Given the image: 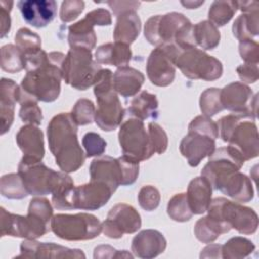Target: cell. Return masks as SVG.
<instances>
[{
    "label": "cell",
    "instance_id": "6da1fadb",
    "mask_svg": "<svg viewBox=\"0 0 259 259\" xmlns=\"http://www.w3.org/2000/svg\"><path fill=\"white\" fill-rule=\"evenodd\" d=\"M77 123L71 113H59L48 124L49 147L56 164L66 173L77 171L86 158L77 138Z\"/></svg>",
    "mask_w": 259,
    "mask_h": 259
},
{
    "label": "cell",
    "instance_id": "7a4b0ae2",
    "mask_svg": "<svg viewBox=\"0 0 259 259\" xmlns=\"http://www.w3.org/2000/svg\"><path fill=\"white\" fill-rule=\"evenodd\" d=\"M144 34L156 48L166 45L176 46L180 50L196 48L192 23L178 12L151 16L145 24Z\"/></svg>",
    "mask_w": 259,
    "mask_h": 259
},
{
    "label": "cell",
    "instance_id": "3957f363",
    "mask_svg": "<svg viewBox=\"0 0 259 259\" xmlns=\"http://www.w3.org/2000/svg\"><path fill=\"white\" fill-rule=\"evenodd\" d=\"M65 57L61 52L50 53L47 62L26 72L20 84L21 91L37 101H55L61 91L62 64Z\"/></svg>",
    "mask_w": 259,
    "mask_h": 259
},
{
    "label": "cell",
    "instance_id": "277c9868",
    "mask_svg": "<svg viewBox=\"0 0 259 259\" xmlns=\"http://www.w3.org/2000/svg\"><path fill=\"white\" fill-rule=\"evenodd\" d=\"M94 94L97 101L95 111L96 124L105 132L114 131L124 115V109L113 87V74L108 69H102L94 84Z\"/></svg>",
    "mask_w": 259,
    "mask_h": 259
},
{
    "label": "cell",
    "instance_id": "5b68a950",
    "mask_svg": "<svg viewBox=\"0 0 259 259\" xmlns=\"http://www.w3.org/2000/svg\"><path fill=\"white\" fill-rule=\"evenodd\" d=\"M101 70L91 51L85 48H71L62 64L63 79L77 90H86L94 85Z\"/></svg>",
    "mask_w": 259,
    "mask_h": 259
},
{
    "label": "cell",
    "instance_id": "8992f818",
    "mask_svg": "<svg viewBox=\"0 0 259 259\" xmlns=\"http://www.w3.org/2000/svg\"><path fill=\"white\" fill-rule=\"evenodd\" d=\"M51 230L63 240L85 241L98 237L102 226L100 221L90 213H58L51 220Z\"/></svg>",
    "mask_w": 259,
    "mask_h": 259
},
{
    "label": "cell",
    "instance_id": "52a82bcc",
    "mask_svg": "<svg viewBox=\"0 0 259 259\" xmlns=\"http://www.w3.org/2000/svg\"><path fill=\"white\" fill-rule=\"evenodd\" d=\"M174 64L189 79L213 81L223 74L222 63L197 48L179 50Z\"/></svg>",
    "mask_w": 259,
    "mask_h": 259
},
{
    "label": "cell",
    "instance_id": "ba28073f",
    "mask_svg": "<svg viewBox=\"0 0 259 259\" xmlns=\"http://www.w3.org/2000/svg\"><path fill=\"white\" fill-rule=\"evenodd\" d=\"M206 211L208 215L227 223L231 229H236L240 234L251 235L257 231V213L252 208L238 202L217 197L211 200Z\"/></svg>",
    "mask_w": 259,
    "mask_h": 259
},
{
    "label": "cell",
    "instance_id": "9c48e42d",
    "mask_svg": "<svg viewBox=\"0 0 259 259\" xmlns=\"http://www.w3.org/2000/svg\"><path fill=\"white\" fill-rule=\"evenodd\" d=\"M118 141L123 156L134 161H145L155 153L150 136L141 119H126L120 125Z\"/></svg>",
    "mask_w": 259,
    "mask_h": 259
},
{
    "label": "cell",
    "instance_id": "30bf717a",
    "mask_svg": "<svg viewBox=\"0 0 259 259\" xmlns=\"http://www.w3.org/2000/svg\"><path fill=\"white\" fill-rule=\"evenodd\" d=\"M50 221L39 214L28 210L27 215H19L0 208L1 236H12L35 240L49 232Z\"/></svg>",
    "mask_w": 259,
    "mask_h": 259
},
{
    "label": "cell",
    "instance_id": "8fae6325",
    "mask_svg": "<svg viewBox=\"0 0 259 259\" xmlns=\"http://www.w3.org/2000/svg\"><path fill=\"white\" fill-rule=\"evenodd\" d=\"M18 174L30 195L52 194L61 182L65 172H56L40 162H22L18 165Z\"/></svg>",
    "mask_w": 259,
    "mask_h": 259
},
{
    "label": "cell",
    "instance_id": "7c38bea8",
    "mask_svg": "<svg viewBox=\"0 0 259 259\" xmlns=\"http://www.w3.org/2000/svg\"><path fill=\"white\" fill-rule=\"evenodd\" d=\"M179 48L166 45L154 49L147 61V75L152 84L159 87L169 86L175 78V58Z\"/></svg>",
    "mask_w": 259,
    "mask_h": 259
},
{
    "label": "cell",
    "instance_id": "4fadbf2b",
    "mask_svg": "<svg viewBox=\"0 0 259 259\" xmlns=\"http://www.w3.org/2000/svg\"><path fill=\"white\" fill-rule=\"evenodd\" d=\"M112 190L105 183L91 181L74 186L66 200V209L96 210L105 205L111 197Z\"/></svg>",
    "mask_w": 259,
    "mask_h": 259
},
{
    "label": "cell",
    "instance_id": "5bb4252c",
    "mask_svg": "<svg viewBox=\"0 0 259 259\" xmlns=\"http://www.w3.org/2000/svg\"><path fill=\"white\" fill-rule=\"evenodd\" d=\"M258 95L241 82H233L221 89V103L224 109L255 119Z\"/></svg>",
    "mask_w": 259,
    "mask_h": 259
},
{
    "label": "cell",
    "instance_id": "9a60e30c",
    "mask_svg": "<svg viewBox=\"0 0 259 259\" xmlns=\"http://www.w3.org/2000/svg\"><path fill=\"white\" fill-rule=\"evenodd\" d=\"M103 234L111 239H119L123 234L137 232L142 226L140 213L126 203H117L110 208L106 220L101 224Z\"/></svg>",
    "mask_w": 259,
    "mask_h": 259
},
{
    "label": "cell",
    "instance_id": "2e32d148",
    "mask_svg": "<svg viewBox=\"0 0 259 259\" xmlns=\"http://www.w3.org/2000/svg\"><path fill=\"white\" fill-rule=\"evenodd\" d=\"M244 162L240 154L232 147L219 148L209 156L207 164L201 170V176L206 178L214 189L221 179L233 172L239 171Z\"/></svg>",
    "mask_w": 259,
    "mask_h": 259
},
{
    "label": "cell",
    "instance_id": "e0dca14e",
    "mask_svg": "<svg viewBox=\"0 0 259 259\" xmlns=\"http://www.w3.org/2000/svg\"><path fill=\"white\" fill-rule=\"evenodd\" d=\"M244 161L253 159L259 154V138L257 125L253 118L242 117L233 128L228 142Z\"/></svg>",
    "mask_w": 259,
    "mask_h": 259
},
{
    "label": "cell",
    "instance_id": "ac0fdd59",
    "mask_svg": "<svg viewBox=\"0 0 259 259\" xmlns=\"http://www.w3.org/2000/svg\"><path fill=\"white\" fill-rule=\"evenodd\" d=\"M180 153L191 167L199 165L202 159L209 157L215 150V140L207 135L188 131L179 146Z\"/></svg>",
    "mask_w": 259,
    "mask_h": 259
},
{
    "label": "cell",
    "instance_id": "d6986e66",
    "mask_svg": "<svg viewBox=\"0 0 259 259\" xmlns=\"http://www.w3.org/2000/svg\"><path fill=\"white\" fill-rule=\"evenodd\" d=\"M85 258L79 249H69L54 243H39L26 239L20 245V254L17 258Z\"/></svg>",
    "mask_w": 259,
    "mask_h": 259
},
{
    "label": "cell",
    "instance_id": "ffe728a7",
    "mask_svg": "<svg viewBox=\"0 0 259 259\" xmlns=\"http://www.w3.org/2000/svg\"><path fill=\"white\" fill-rule=\"evenodd\" d=\"M17 7L23 19L36 28L47 26L57 14V2L54 0H21Z\"/></svg>",
    "mask_w": 259,
    "mask_h": 259
},
{
    "label": "cell",
    "instance_id": "44dd1931",
    "mask_svg": "<svg viewBox=\"0 0 259 259\" xmlns=\"http://www.w3.org/2000/svg\"><path fill=\"white\" fill-rule=\"evenodd\" d=\"M90 180L105 183L114 192L119 185H122L123 172L120 162L109 156L94 159L90 164Z\"/></svg>",
    "mask_w": 259,
    "mask_h": 259
},
{
    "label": "cell",
    "instance_id": "7402d4cb",
    "mask_svg": "<svg viewBox=\"0 0 259 259\" xmlns=\"http://www.w3.org/2000/svg\"><path fill=\"white\" fill-rule=\"evenodd\" d=\"M16 143L23 153L22 162H40L45 155L44 134L33 124H25L16 134Z\"/></svg>",
    "mask_w": 259,
    "mask_h": 259
},
{
    "label": "cell",
    "instance_id": "603a6c76",
    "mask_svg": "<svg viewBox=\"0 0 259 259\" xmlns=\"http://www.w3.org/2000/svg\"><path fill=\"white\" fill-rule=\"evenodd\" d=\"M167 242L162 233L157 230H144L136 235L132 241V251L135 256L151 259L162 254Z\"/></svg>",
    "mask_w": 259,
    "mask_h": 259
},
{
    "label": "cell",
    "instance_id": "cb8c5ba5",
    "mask_svg": "<svg viewBox=\"0 0 259 259\" xmlns=\"http://www.w3.org/2000/svg\"><path fill=\"white\" fill-rule=\"evenodd\" d=\"M214 189L221 190L224 194L239 202H248L254 197V190L251 180L243 173L236 171L221 179Z\"/></svg>",
    "mask_w": 259,
    "mask_h": 259
},
{
    "label": "cell",
    "instance_id": "d4e9b609",
    "mask_svg": "<svg viewBox=\"0 0 259 259\" xmlns=\"http://www.w3.org/2000/svg\"><path fill=\"white\" fill-rule=\"evenodd\" d=\"M20 87L11 79L2 78L0 84L1 135L9 131L14 119V106L18 102Z\"/></svg>",
    "mask_w": 259,
    "mask_h": 259
},
{
    "label": "cell",
    "instance_id": "484cf974",
    "mask_svg": "<svg viewBox=\"0 0 259 259\" xmlns=\"http://www.w3.org/2000/svg\"><path fill=\"white\" fill-rule=\"evenodd\" d=\"M212 187L203 176L192 179L187 187L186 197L193 214L205 212L211 202Z\"/></svg>",
    "mask_w": 259,
    "mask_h": 259
},
{
    "label": "cell",
    "instance_id": "4316f807",
    "mask_svg": "<svg viewBox=\"0 0 259 259\" xmlns=\"http://www.w3.org/2000/svg\"><path fill=\"white\" fill-rule=\"evenodd\" d=\"M145 76L137 69L120 67L113 74V87L116 93L123 97L136 95L144 84Z\"/></svg>",
    "mask_w": 259,
    "mask_h": 259
},
{
    "label": "cell",
    "instance_id": "83f0119b",
    "mask_svg": "<svg viewBox=\"0 0 259 259\" xmlns=\"http://www.w3.org/2000/svg\"><path fill=\"white\" fill-rule=\"evenodd\" d=\"M141 31V19L136 11H127L116 16V24L113 30L115 42L131 46Z\"/></svg>",
    "mask_w": 259,
    "mask_h": 259
},
{
    "label": "cell",
    "instance_id": "f1b7e54d",
    "mask_svg": "<svg viewBox=\"0 0 259 259\" xmlns=\"http://www.w3.org/2000/svg\"><path fill=\"white\" fill-rule=\"evenodd\" d=\"M132 59V51L128 46L120 42H107L97 48L95 61L98 64L125 67Z\"/></svg>",
    "mask_w": 259,
    "mask_h": 259
},
{
    "label": "cell",
    "instance_id": "f546056e",
    "mask_svg": "<svg viewBox=\"0 0 259 259\" xmlns=\"http://www.w3.org/2000/svg\"><path fill=\"white\" fill-rule=\"evenodd\" d=\"M95 24L87 16L78 22L72 24L68 28V41L71 48L94 49L96 45V34L94 31Z\"/></svg>",
    "mask_w": 259,
    "mask_h": 259
},
{
    "label": "cell",
    "instance_id": "4dcf8cb0",
    "mask_svg": "<svg viewBox=\"0 0 259 259\" xmlns=\"http://www.w3.org/2000/svg\"><path fill=\"white\" fill-rule=\"evenodd\" d=\"M259 3H254L248 10L237 17L233 24V34L239 39H251L259 32Z\"/></svg>",
    "mask_w": 259,
    "mask_h": 259
},
{
    "label": "cell",
    "instance_id": "1f68e13d",
    "mask_svg": "<svg viewBox=\"0 0 259 259\" xmlns=\"http://www.w3.org/2000/svg\"><path fill=\"white\" fill-rule=\"evenodd\" d=\"M127 111L132 116L141 120L157 118L158 100L156 95L148 91H141L132 99Z\"/></svg>",
    "mask_w": 259,
    "mask_h": 259
},
{
    "label": "cell",
    "instance_id": "d6a6232c",
    "mask_svg": "<svg viewBox=\"0 0 259 259\" xmlns=\"http://www.w3.org/2000/svg\"><path fill=\"white\" fill-rule=\"evenodd\" d=\"M230 230L231 227L227 223L207 214L196 222L194 235L200 242L208 244L218 239L222 234L228 233Z\"/></svg>",
    "mask_w": 259,
    "mask_h": 259
},
{
    "label": "cell",
    "instance_id": "836d02e7",
    "mask_svg": "<svg viewBox=\"0 0 259 259\" xmlns=\"http://www.w3.org/2000/svg\"><path fill=\"white\" fill-rule=\"evenodd\" d=\"M193 36L196 46H199L202 50L215 49L221 39L218 27L209 20H203L193 25Z\"/></svg>",
    "mask_w": 259,
    "mask_h": 259
},
{
    "label": "cell",
    "instance_id": "e575fe53",
    "mask_svg": "<svg viewBox=\"0 0 259 259\" xmlns=\"http://www.w3.org/2000/svg\"><path fill=\"white\" fill-rule=\"evenodd\" d=\"M18 102L20 103L19 117L27 124L39 125L42 121L41 109L37 105V100L32 96L27 95L20 89Z\"/></svg>",
    "mask_w": 259,
    "mask_h": 259
},
{
    "label": "cell",
    "instance_id": "d590c367",
    "mask_svg": "<svg viewBox=\"0 0 259 259\" xmlns=\"http://www.w3.org/2000/svg\"><path fill=\"white\" fill-rule=\"evenodd\" d=\"M237 9V1H213L208 10L209 21L217 27L224 26L232 19Z\"/></svg>",
    "mask_w": 259,
    "mask_h": 259
},
{
    "label": "cell",
    "instance_id": "8d00e7d4",
    "mask_svg": "<svg viewBox=\"0 0 259 259\" xmlns=\"http://www.w3.org/2000/svg\"><path fill=\"white\" fill-rule=\"evenodd\" d=\"M255 251V245L243 237L231 238L225 245H222V258L239 259L249 256Z\"/></svg>",
    "mask_w": 259,
    "mask_h": 259
},
{
    "label": "cell",
    "instance_id": "74e56055",
    "mask_svg": "<svg viewBox=\"0 0 259 259\" xmlns=\"http://www.w3.org/2000/svg\"><path fill=\"white\" fill-rule=\"evenodd\" d=\"M1 194L9 199H22L28 195L22 178L17 173L3 175L0 182Z\"/></svg>",
    "mask_w": 259,
    "mask_h": 259
},
{
    "label": "cell",
    "instance_id": "f35d334b",
    "mask_svg": "<svg viewBox=\"0 0 259 259\" xmlns=\"http://www.w3.org/2000/svg\"><path fill=\"white\" fill-rule=\"evenodd\" d=\"M1 69L8 73H17L24 69L22 52L14 45H5L1 48Z\"/></svg>",
    "mask_w": 259,
    "mask_h": 259
},
{
    "label": "cell",
    "instance_id": "ab89813d",
    "mask_svg": "<svg viewBox=\"0 0 259 259\" xmlns=\"http://www.w3.org/2000/svg\"><path fill=\"white\" fill-rule=\"evenodd\" d=\"M167 212L170 219L176 222L189 221L193 213L188 205L186 193L175 194L168 202Z\"/></svg>",
    "mask_w": 259,
    "mask_h": 259
},
{
    "label": "cell",
    "instance_id": "60d3db41",
    "mask_svg": "<svg viewBox=\"0 0 259 259\" xmlns=\"http://www.w3.org/2000/svg\"><path fill=\"white\" fill-rule=\"evenodd\" d=\"M15 44L22 52L23 56L33 54L41 50V39L39 35L26 27H22L16 32Z\"/></svg>",
    "mask_w": 259,
    "mask_h": 259
},
{
    "label": "cell",
    "instance_id": "b9f144b4",
    "mask_svg": "<svg viewBox=\"0 0 259 259\" xmlns=\"http://www.w3.org/2000/svg\"><path fill=\"white\" fill-rule=\"evenodd\" d=\"M199 105L201 112L207 117L222 111L224 108L221 103V89L213 87L203 91L200 95Z\"/></svg>",
    "mask_w": 259,
    "mask_h": 259
},
{
    "label": "cell",
    "instance_id": "7bdbcfd3",
    "mask_svg": "<svg viewBox=\"0 0 259 259\" xmlns=\"http://www.w3.org/2000/svg\"><path fill=\"white\" fill-rule=\"evenodd\" d=\"M95 106L89 99H79L71 112V116L77 125H86L93 121L95 117Z\"/></svg>",
    "mask_w": 259,
    "mask_h": 259
},
{
    "label": "cell",
    "instance_id": "ee69618b",
    "mask_svg": "<svg viewBox=\"0 0 259 259\" xmlns=\"http://www.w3.org/2000/svg\"><path fill=\"white\" fill-rule=\"evenodd\" d=\"M160 199L161 196L159 190L152 185L143 186L138 194L140 206L147 211H152L156 209L159 206Z\"/></svg>",
    "mask_w": 259,
    "mask_h": 259
},
{
    "label": "cell",
    "instance_id": "f6af8a7d",
    "mask_svg": "<svg viewBox=\"0 0 259 259\" xmlns=\"http://www.w3.org/2000/svg\"><path fill=\"white\" fill-rule=\"evenodd\" d=\"M188 131L207 135L214 140L219 138L218 124L210 117L205 115H198L193 118L188 125Z\"/></svg>",
    "mask_w": 259,
    "mask_h": 259
},
{
    "label": "cell",
    "instance_id": "bcb514c9",
    "mask_svg": "<svg viewBox=\"0 0 259 259\" xmlns=\"http://www.w3.org/2000/svg\"><path fill=\"white\" fill-rule=\"evenodd\" d=\"M82 144L86 151V157L101 156L106 149V142L96 133L89 132L84 135Z\"/></svg>",
    "mask_w": 259,
    "mask_h": 259
},
{
    "label": "cell",
    "instance_id": "7dc6e473",
    "mask_svg": "<svg viewBox=\"0 0 259 259\" xmlns=\"http://www.w3.org/2000/svg\"><path fill=\"white\" fill-rule=\"evenodd\" d=\"M148 134L153 144L155 153L163 154L168 147V137L163 127L156 122H150L148 124Z\"/></svg>",
    "mask_w": 259,
    "mask_h": 259
},
{
    "label": "cell",
    "instance_id": "c3c4849f",
    "mask_svg": "<svg viewBox=\"0 0 259 259\" xmlns=\"http://www.w3.org/2000/svg\"><path fill=\"white\" fill-rule=\"evenodd\" d=\"M85 6L84 1L80 0H66L62 3L60 10V18L63 22H70L75 20L83 11Z\"/></svg>",
    "mask_w": 259,
    "mask_h": 259
},
{
    "label": "cell",
    "instance_id": "681fc988",
    "mask_svg": "<svg viewBox=\"0 0 259 259\" xmlns=\"http://www.w3.org/2000/svg\"><path fill=\"white\" fill-rule=\"evenodd\" d=\"M239 53L245 63L258 64L259 62V46L253 39L240 40Z\"/></svg>",
    "mask_w": 259,
    "mask_h": 259
},
{
    "label": "cell",
    "instance_id": "f907efd6",
    "mask_svg": "<svg viewBox=\"0 0 259 259\" xmlns=\"http://www.w3.org/2000/svg\"><path fill=\"white\" fill-rule=\"evenodd\" d=\"M121 168H122V172H123V181H122V185H131L133 184L139 175V163L137 161H134L132 159L126 158L125 156H121L118 158Z\"/></svg>",
    "mask_w": 259,
    "mask_h": 259
},
{
    "label": "cell",
    "instance_id": "816d5d0a",
    "mask_svg": "<svg viewBox=\"0 0 259 259\" xmlns=\"http://www.w3.org/2000/svg\"><path fill=\"white\" fill-rule=\"evenodd\" d=\"M13 6L12 1H0V23H1V34L0 37L3 38L6 36L10 30L11 19L10 11Z\"/></svg>",
    "mask_w": 259,
    "mask_h": 259
},
{
    "label": "cell",
    "instance_id": "f5cc1de1",
    "mask_svg": "<svg viewBox=\"0 0 259 259\" xmlns=\"http://www.w3.org/2000/svg\"><path fill=\"white\" fill-rule=\"evenodd\" d=\"M237 73L239 78L245 82V83H255L258 80L259 77V71H258V64H250L245 63L243 65H240L237 68Z\"/></svg>",
    "mask_w": 259,
    "mask_h": 259
},
{
    "label": "cell",
    "instance_id": "db71d44e",
    "mask_svg": "<svg viewBox=\"0 0 259 259\" xmlns=\"http://www.w3.org/2000/svg\"><path fill=\"white\" fill-rule=\"evenodd\" d=\"M115 16L127 11H136L139 9L141 2L139 1H107Z\"/></svg>",
    "mask_w": 259,
    "mask_h": 259
},
{
    "label": "cell",
    "instance_id": "11a10c76",
    "mask_svg": "<svg viewBox=\"0 0 259 259\" xmlns=\"http://www.w3.org/2000/svg\"><path fill=\"white\" fill-rule=\"evenodd\" d=\"M94 258H118V257H133L131 254L118 252L114 248L108 245H100L94 249Z\"/></svg>",
    "mask_w": 259,
    "mask_h": 259
},
{
    "label": "cell",
    "instance_id": "9f6ffc18",
    "mask_svg": "<svg viewBox=\"0 0 259 259\" xmlns=\"http://www.w3.org/2000/svg\"><path fill=\"white\" fill-rule=\"evenodd\" d=\"M95 25H110L111 24V15L110 12L103 8L94 9L86 14Z\"/></svg>",
    "mask_w": 259,
    "mask_h": 259
},
{
    "label": "cell",
    "instance_id": "6f0895ef",
    "mask_svg": "<svg viewBox=\"0 0 259 259\" xmlns=\"http://www.w3.org/2000/svg\"><path fill=\"white\" fill-rule=\"evenodd\" d=\"M200 258H222V245L210 244L200 253Z\"/></svg>",
    "mask_w": 259,
    "mask_h": 259
},
{
    "label": "cell",
    "instance_id": "680465c9",
    "mask_svg": "<svg viewBox=\"0 0 259 259\" xmlns=\"http://www.w3.org/2000/svg\"><path fill=\"white\" fill-rule=\"evenodd\" d=\"M203 3H204L203 0H202V1H191V0H189V1H181V4H182L183 6H185L186 8H188V9L197 8V7H199L200 5H202Z\"/></svg>",
    "mask_w": 259,
    "mask_h": 259
}]
</instances>
